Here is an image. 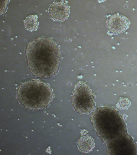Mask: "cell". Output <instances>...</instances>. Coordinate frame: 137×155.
Listing matches in <instances>:
<instances>
[{
  "label": "cell",
  "mask_w": 137,
  "mask_h": 155,
  "mask_svg": "<svg viewBox=\"0 0 137 155\" xmlns=\"http://www.w3.org/2000/svg\"><path fill=\"white\" fill-rule=\"evenodd\" d=\"M17 94L22 105L34 110L44 109L54 97L50 85L39 79L23 83L18 88Z\"/></svg>",
  "instance_id": "cell-2"
},
{
  "label": "cell",
  "mask_w": 137,
  "mask_h": 155,
  "mask_svg": "<svg viewBox=\"0 0 137 155\" xmlns=\"http://www.w3.org/2000/svg\"><path fill=\"white\" fill-rule=\"evenodd\" d=\"M101 113L98 109L93 114L92 120L95 130L101 137L105 140L113 139L118 135L122 131L123 126L120 117L114 111L111 113Z\"/></svg>",
  "instance_id": "cell-3"
},
{
  "label": "cell",
  "mask_w": 137,
  "mask_h": 155,
  "mask_svg": "<svg viewBox=\"0 0 137 155\" xmlns=\"http://www.w3.org/2000/svg\"><path fill=\"white\" fill-rule=\"evenodd\" d=\"M26 56L31 72L37 77L47 79L56 75L59 69V46L48 38H40L29 43Z\"/></svg>",
  "instance_id": "cell-1"
},
{
  "label": "cell",
  "mask_w": 137,
  "mask_h": 155,
  "mask_svg": "<svg viewBox=\"0 0 137 155\" xmlns=\"http://www.w3.org/2000/svg\"><path fill=\"white\" fill-rule=\"evenodd\" d=\"M130 101L128 98L122 97L117 104V107L120 109H127L130 107Z\"/></svg>",
  "instance_id": "cell-9"
},
{
  "label": "cell",
  "mask_w": 137,
  "mask_h": 155,
  "mask_svg": "<svg viewBox=\"0 0 137 155\" xmlns=\"http://www.w3.org/2000/svg\"><path fill=\"white\" fill-rule=\"evenodd\" d=\"M49 12L54 21L62 22L68 19L70 11V7L64 2H56L51 5Z\"/></svg>",
  "instance_id": "cell-5"
},
{
  "label": "cell",
  "mask_w": 137,
  "mask_h": 155,
  "mask_svg": "<svg viewBox=\"0 0 137 155\" xmlns=\"http://www.w3.org/2000/svg\"><path fill=\"white\" fill-rule=\"evenodd\" d=\"M78 147L82 152L89 153L91 152L95 147V142L91 136L84 135L78 142Z\"/></svg>",
  "instance_id": "cell-7"
},
{
  "label": "cell",
  "mask_w": 137,
  "mask_h": 155,
  "mask_svg": "<svg viewBox=\"0 0 137 155\" xmlns=\"http://www.w3.org/2000/svg\"><path fill=\"white\" fill-rule=\"evenodd\" d=\"M36 15L29 16L24 20L25 28L30 31H36L38 28L39 22Z\"/></svg>",
  "instance_id": "cell-8"
},
{
  "label": "cell",
  "mask_w": 137,
  "mask_h": 155,
  "mask_svg": "<svg viewBox=\"0 0 137 155\" xmlns=\"http://www.w3.org/2000/svg\"><path fill=\"white\" fill-rule=\"evenodd\" d=\"M129 25V20L123 16L116 15L111 17L108 21V27L113 34L122 33L128 29Z\"/></svg>",
  "instance_id": "cell-6"
},
{
  "label": "cell",
  "mask_w": 137,
  "mask_h": 155,
  "mask_svg": "<svg viewBox=\"0 0 137 155\" xmlns=\"http://www.w3.org/2000/svg\"><path fill=\"white\" fill-rule=\"evenodd\" d=\"M95 98L89 85L84 82L79 81L74 87L72 97L73 107L79 114H90L95 108Z\"/></svg>",
  "instance_id": "cell-4"
}]
</instances>
